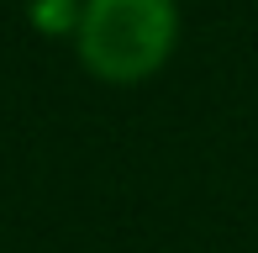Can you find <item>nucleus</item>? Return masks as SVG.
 Masks as SVG:
<instances>
[{"mask_svg": "<svg viewBox=\"0 0 258 253\" xmlns=\"http://www.w3.org/2000/svg\"><path fill=\"white\" fill-rule=\"evenodd\" d=\"M179 48L174 0H85L74 53L100 85H143Z\"/></svg>", "mask_w": 258, "mask_h": 253, "instance_id": "obj_1", "label": "nucleus"}, {"mask_svg": "<svg viewBox=\"0 0 258 253\" xmlns=\"http://www.w3.org/2000/svg\"><path fill=\"white\" fill-rule=\"evenodd\" d=\"M27 11H32V27H37L42 37H69L74 42V27H79L85 0H27Z\"/></svg>", "mask_w": 258, "mask_h": 253, "instance_id": "obj_2", "label": "nucleus"}]
</instances>
